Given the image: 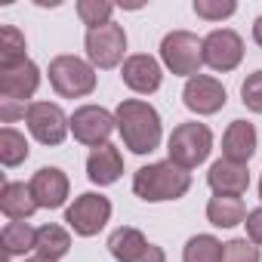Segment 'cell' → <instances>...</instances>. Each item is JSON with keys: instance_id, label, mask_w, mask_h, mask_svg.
<instances>
[{"instance_id": "2e32d148", "label": "cell", "mask_w": 262, "mask_h": 262, "mask_svg": "<svg viewBox=\"0 0 262 262\" xmlns=\"http://www.w3.org/2000/svg\"><path fill=\"white\" fill-rule=\"evenodd\" d=\"M222 155L231 164H244L256 155V126L250 120H231L222 136Z\"/></svg>"}, {"instance_id": "f1b7e54d", "label": "cell", "mask_w": 262, "mask_h": 262, "mask_svg": "<svg viewBox=\"0 0 262 262\" xmlns=\"http://www.w3.org/2000/svg\"><path fill=\"white\" fill-rule=\"evenodd\" d=\"M241 96H244V105L256 114H262V71H253L244 86H241Z\"/></svg>"}, {"instance_id": "30bf717a", "label": "cell", "mask_w": 262, "mask_h": 262, "mask_svg": "<svg viewBox=\"0 0 262 262\" xmlns=\"http://www.w3.org/2000/svg\"><path fill=\"white\" fill-rule=\"evenodd\" d=\"M114 126H117L114 114L105 111V108H99V105H83V108H77L71 114V133H74V139L83 142V145H93V148L108 145V136H111Z\"/></svg>"}, {"instance_id": "7c38bea8", "label": "cell", "mask_w": 262, "mask_h": 262, "mask_svg": "<svg viewBox=\"0 0 262 262\" xmlns=\"http://www.w3.org/2000/svg\"><path fill=\"white\" fill-rule=\"evenodd\" d=\"M182 99H185V108L194 111V114H216L222 105H225V86L216 80V77H207V74H198L185 83L182 90Z\"/></svg>"}, {"instance_id": "836d02e7", "label": "cell", "mask_w": 262, "mask_h": 262, "mask_svg": "<svg viewBox=\"0 0 262 262\" xmlns=\"http://www.w3.org/2000/svg\"><path fill=\"white\" fill-rule=\"evenodd\" d=\"M259 198H262V179H259Z\"/></svg>"}, {"instance_id": "83f0119b", "label": "cell", "mask_w": 262, "mask_h": 262, "mask_svg": "<svg viewBox=\"0 0 262 262\" xmlns=\"http://www.w3.org/2000/svg\"><path fill=\"white\" fill-rule=\"evenodd\" d=\"M237 10L234 0H194V13L207 22H222Z\"/></svg>"}, {"instance_id": "ffe728a7", "label": "cell", "mask_w": 262, "mask_h": 262, "mask_svg": "<svg viewBox=\"0 0 262 262\" xmlns=\"http://www.w3.org/2000/svg\"><path fill=\"white\" fill-rule=\"evenodd\" d=\"M207 219L216 225V228H234L247 219V210H244V201L241 198H231V194H216L210 198L207 204Z\"/></svg>"}, {"instance_id": "4316f807", "label": "cell", "mask_w": 262, "mask_h": 262, "mask_svg": "<svg viewBox=\"0 0 262 262\" xmlns=\"http://www.w3.org/2000/svg\"><path fill=\"white\" fill-rule=\"evenodd\" d=\"M222 262H262V253L253 241L247 237H234L222 247Z\"/></svg>"}, {"instance_id": "e0dca14e", "label": "cell", "mask_w": 262, "mask_h": 262, "mask_svg": "<svg viewBox=\"0 0 262 262\" xmlns=\"http://www.w3.org/2000/svg\"><path fill=\"white\" fill-rule=\"evenodd\" d=\"M207 182L216 194H231V198H241L247 188H250V173L244 164H231V161H216L207 173Z\"/></svg>"}, {"instance_id": "7a4b0ae2", "label": "cell", "mask_w": 262, "mask_h": 262, "mask_svg": "<svg viewBox=\"0 0 262 262\" xmlns=\"http://www.w3.org/2000/svg\"><path fill=\"white\" fill-rule=\"evenodd\" d=\"M191 188V173L182 170L173 161H158L148 164L142 170H136L133 176V191L136 198L148 201V204H161V201H176Z\"/></svg>"}, {"instance_id": "8fae6325", "label": "cell", "mask_w": 262, "mask_h": 262, "mask_svg": "<svg viewBox=\"0 0 262 262\" xmlns=\"http://www.w3.org/2000/svg\"><path fill=\"white\" fill-rule=\"evenodd\" d=\"M244 59V40L231 28H219L204 37V65L213 71H234Z\"/></svg>"}, {"instance_id": "d6986e66", "label": "cell", "mask_w": 262, "mask_h": 262, "mask_svg": "<svg viewBox=\"0 0 262 262\" xmlns=\"http://www.w3.org/2000/svg\"><path fill=\"white\" fill-rule=\"evenodd\" d=\"M0 210H4L13 222L28 219L37 210V201H34L31 185H25V182H7L4 191H0Z\"/></svg>"}, {"instance_id": "3957f363", "label": "cell", "mask_w": 262, "mask_h": 262, "mask_svg": "<svg viewBox=\"0 0 262 262\" xmlns=\"http://www.w3.org/2000/svg\"><path fill=\"white\" fill-rule=\"evenodd\" d=\"M50 83L65 99H80L96 90V65L80 56H56L50 62Z\"/></svg>"}, {"instance_id": "d6a6232c", "label": "cell", "mask_w": 262, "mask_h": 262, "mask_svg": "<svg viewBox=\"0 0 262 262\" xmlns=\"http://www.w3.org/2000/svg\"><path fill=\"white\" fill-rule=\"evenodd\" d=\"M25 262H53V259H47V256H31V259H25Z\"/></svg>"}, {"instance_id": "4dcf8cb0", "label": "cell", "mask_w": 262, "mask_h": 262, "mask_svg": "<svg viewBox=\"0 0 262 262\" xmlns=\"http://www.w3.org/2000/svg\"><path fill=\"white\" fill-rule=\"evenodd\" d=\"M19 114H28V108L19 102H10V99H0V117H4V123H13Z\"/></svg>"}, {"instance_id": "f546056e", "label": "cell", "mask_w": 262, "mask_h": 262, "mask_svg": "<svg viewBox=\"0 0 262 262\" xmlns=\"http://www.w3.org/2000/svg\"><path fill=\"white\" fill-rule=\"evenodd\" d=\"M247 237L253 241V244H262V207H256V210H250L247 213Z\"/></svg>"}, {"instance_id": "6da1fadb", "label": "cell", "mask_w": 262, "mask_h": 262, "mask_svg": "<svg viewBox=\"0 0 262 262\" xmlns=\"http://www.w3.org/2000/svg\"><path fill=\"white\" fill-rule=\"evenodd\" d=\"M123 145L133 155H151L161 145V114L142 99H123L114 111Z\"/></svg>"}, {"instance_id": "9a60e30c", "label": "cell", "mask_w": 262, "mask_h": 262, "mask_svg": "<svg viewBox=\"0 0 262 262\" xmlns=\"http://www.w3.org/2000/svg\"><path fill=\"white\" fill-rule=\"evenodd\" d=\"M120 77H123V83H126L129 90H136V93H155V90L161 86V77H164V74H161L158 59L139 53V56H129V59L123 62Z\"/></svg>"}, {"instance_id": "cb8c5ba5", "label": "cell", "mask_w": 262, "mask_h": 262, "mask_svg": "<svg viewBox=\"0 0 262 262\" xmlns=\"http://www.w3.org/2000/svg\"><path fill=\"white\" fill-rule=\"evenodd\" d=\"M222 247L213 234H194L182 250V262H222Z\"/></svg>"}, {"instance_id": "5b68a950", "label": "cell", "mask_w": 262, "mask_h": 262, "mask_svg": "<svg viewBox=\"0 0 262 262\" xmlns=\"http://www.w3.org/2000/svg\"><path fill=\"white\" fill-rule=\"evenodd\" d=\"M170 161L179 164L182 170H194L198 164L207 161L210 148H213V133L204 123H179L170 133Z\"/></svg>"}, {"instance_id": "44dd1931", "label": "cell", "mask_w": 262, "mask_h": 262, "mask_svg": "<svg viewBox=\"0 0 262 262\" xmlns=\"http://www.w3.org/2000/svg\"><path fill=\"white\" fill-rule=\"evenodd\" d=\"M37 256H47L53 262H59L68 250H71V237L62 225H40L37 228V244H34Z\"/></svg>"}, {"instance_id": "1f68e13d", "label": "cell", "mask_w": 262, "mask_h": 262, "mask_svg": "<svg viewBox=\"0 0 262 262\" xmlns=\"http://www.w3.org/2000/svg\"><path fill=\"white\" fill-rule=\"evenodd\" d=\"M253 37H256V43L262 47V16H259V19L253 22Z\"/></svg>"}, {"instance_id": "9c48e42d", "label": "cell", "mask_w": 262, "mask_h": 262, "mask_svg": "<svg viewBox=\"0 0 262 262\" xmlns=\"http://www.w3.org/2000/svg\"><path fill=\"white\" fill-rule=\"evenodd\" d=\"M108 250L117 262H167L161 247H155L139 228H129V225L117 228L108 237Z\"/></svg>"}, {"instance_id": "7402d4cb", "label": "cell", "mask_w": 262, "mask_h": 262, "mask_svg": "<svg viewBox=\"0 0 262 262\" xmlns=\"http://www.w3.org/2000/svg\"><path fill=\"white\" fill-rule=\"evenodd\" d=\"M25 34L16 25H4L0 28V68H10L25 62Z\"/></svg>"}, {"instance_id": "ba28073f", "label": "cell", "mask_w": 262, "mask_h": 262, "mask_svg": "<svg viewBox=\"0 0 262 262\" xmlns=\"http://www.w3.org/2000/svg\"><path fill=\"white\" fill-rule=\"evenodd\" d=\"M123 53H126V34L120 25L108 22V25H99V28H90L86 31V56L96 68H114L123 62Z\"/></svg>"}, {"instance_id": "d4e9b609", "label": "cell", "mask_w": 262, "mask_h": 262, "mask_svg": "<svg viewBox=\"0 0 262 262\" xmlns=\"http://www.w3.org/2000/svg\"><path fill=\"white\" fill-rule=\"evenodd\" d=\"M25 158H28L25 136L19 133V129H13V126H4L0 129V161H4L7 167H19Z\"/></svg>"}, {"instance_id": "52a82bcc", "label": "cell", "mask_w": 262, "mask_h": 262, "mask_svg": "<svg viewBox=\"0 0 262 262\" xmlns=\"http://www.w3.org/2000/svg\"><path fill=\"white\" fill-rule=\"evenodd\" d=\"M108 216H111V201L102 198V194H93V191L80 194V198L65 210V222H68V225L74 228V234H80V237L99 234V231L105 228Z\"/></svg>"}, {"instance_id": "277c9868", "label": "cell", "mask_w": 262, "mask_h": 262, "mask_svg": "<svg viewBox=\"0 0 262 262\" xmlns=\"http://www.w3.org/2000/svg\"><path fill=\"white\" fill-rule=\"evenodd\" d=\"M161 59L164 65L179 77H198L204 65V40L191 31H170L161 40Z\"/></svg>"}, {"instance_id": "4fadbf2b", "label": "cell", "mask_w": 262, "mask_h": 262, "mask_svg": "<svg viewBox=\"0 0 262 262\" xmlns=\"http://www.w3.org/2000/svg\"><path fill=\"white\" fill-rule=\"evenodd\" d=\"M40 86V71L31 59L10 65V68H0V96L10 99V102H25L37 93Z\"/></svg>"}, {"instance_id": "603a6c76", "label": "cell", "mask_w": 262, "mask_h": 262, "mask_svg": "<svg viewBox=\"0 0 262 262\" xmlns=\"http://www.w3.org/2000/svg\"><path fill=\"white\" fill-rule=\"evenodd\" d=\"M0 237H4V247H7L10 256H19V253L34 250V244H37V228H31L28 222H7Z\"/></svg>"}, {"instance_id": "ac0fdd59", "label": "cell", "mask_w": 262, "mask_h": 262, "mask_svg": "<svg viewBox=\"0 0 262 262\" xmlns=\"http://www.w3.org/2000/svg\"><path fill=\"white\" fill-rule=\"evenodd\" d=\"M120 173H123V158H120V151L114 145H99V148L90 151V158H86V176H90V182L111 185V182L120 179Z\"/></svg>"}, {"instance_id": "8992f818", "label": "cell", "mask_w": 262, "mask_h": 262, "mask_svg": "<svg viewBox=\"0 0 262 262\" xmlns=\"http://www.w3.org/2000/svg\"><path fill=\"white\" fill-rule=\"evenodd\" d=\"M25 120H28L31 136L43 145H62L71 129V117H65V111L53 102H31Z\"/></svg>"}, {"instance_id": "5bb4252c", "label": "cell", "mask_w": 262, "mask_h": 262, "mask_svg": "<svg viewBox=\"0 0 262 262\" xmlns=\"http://www.w3.org/2000/svg\"><path fill=\"white\" fill-rule=\"evenodd\" d=\"M31 191H34V201L37 207H47V210H56L65 204L68 198V176L59 170V167H40L31 179Z\"/></svg>"}, {"instance_id": "484cf974", "label": "cell", "mask_w": 262, "mask_h": 262, "mask_svg": "<svg viewBox=\"0 0 262 262\" xmlns=\"http://www.w3.org/2000/svg\"><path fill=\"white\" fill-rule=\"evenodd\" d=\"M111 13H114V4H108V0H80V4H77V16L90 28L108 25L111 22Z\"/></svg>"}]
</instances>
